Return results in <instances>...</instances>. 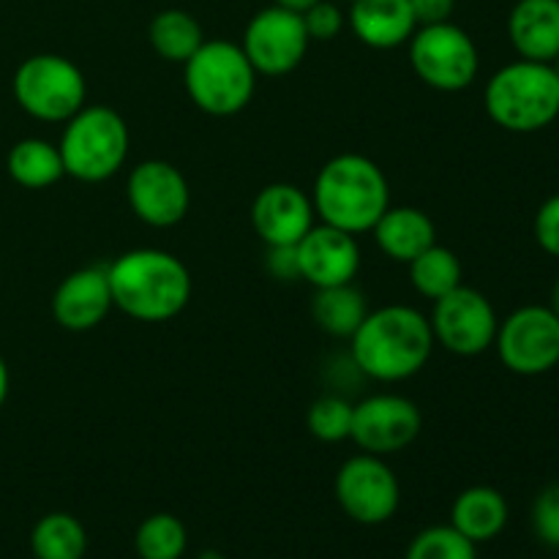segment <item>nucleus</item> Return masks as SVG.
<instances>
[{
	"label": "nucleus",
	"mask_w": 559,
	"mask_h": 559,
	"mask_svg": "<svg viewBox=\"0 0 559 559\" xmlns=\"http://www.w3.org/2000/svg\"><path fill=\"white\" fill-rule=\"evenodd\" d=\"M349 342L355 369L377 382L409 380L424 371L435 349L429 317L402 304L369 311Z\"/></svg>",
	"instance_id": "1"
},
{
	"label": "nucleus",
	"mask_w": 559,
	"mask_h": 559,
	"mask_svg": "<svg viewBox=\"0 0 559 559\" xmlns=\"http://www.w3.org/2000/svg\"><path fill=\"white\" fill-rule=\"evenodd\" d=\"M115 309L136 322H167L191 300V273L175 254L134 249L107 265Z\"/></svg>",
	"instance_id": "2"
},
{
	"label": "nucleus",
	"mask_w": 559,
	"mask_h": 559,
	"mask_svg": "<svg viewBox=\"0 0 559 559\" xmlns=\"http://www.w3.org/2000/svg\"><path fill=\"white\" fill-rule=\"evenodd\" d=\"M314 213L322 224L360 235L374 229L391 207V186L385 173L360 153H342L320 169L311 189Z\"/></svg>",
	"instance_id": "3"
},
{
	"label": "nucleus",
	"mask_w": 559,
	"mask_h": 559,
	"mask_svg": "<svg viewBox=\"0 0 559 559\" xmlns=\"http://www.w3.org/2000/svg\"><path fill=\"white\" fill-rule=\"evenodd\" d=\"M484 107L491 123L511 134H535L559 118V76L551 63L513 60L486 82Z\"/></svg>",
	"instance_id": "4"
},
{
	"label": "nucleus",
	"mask_w": 559,
	"mask_h": 559,
	"mask_svg": "<svg viewBox=\"0 0 559 559\" xmlns=\"http://www.w3.org/2000/svg\"><path fill=\"white\" fill-rule=\"evenodd\" d=\"M186 93L202 112L229 118L249 107L257 91V71L240 44L227 38L205 41L183 63Z\"/></svg>",
	"instance_id": "5"
},
{
	"label": "nucleus",
	"mask_w": 559,
	"mask_h": 559,
	"mask_svg": "<svg viewBox=\"0 0 559 559\" xmlns=\"http://www.w3.org/2000/svg\"><path fill=\"white\" fill-rule=\"evenodd\" d=\"M129 145L131 134L123 115L104 104H93L66 120L58 151L69 178L82 183H102L123 169Z\"/></svg>",
	"instance_id": "6"
},
{
	"label": "nucleus",
	"mask_w": 559,
	"mask_h": 559,
	"mask_svg": "<svg viewBox=\"0 0 559 559\" xmlns=\"http://www.w3.org/2000/svg\"><path fill=\"white\" fill-rule=\"evenodd\" d=\"M11 87L16 104L44 123H66L85 107L87 98V82L80 66L52 52L22 60Z\"/></svg>",
	"instance_id": "7"
},
{
	"label": "nucleus",
	"mask_w": 559,
	"mask_h": 559,
	"mask_svg": "<svg viewBox=\"0 0 559 559\" xmlns=\"http://www.w3.org/2000/svg\"><path fill=\"white\" fill-rule=\"evenodd\" d=\"M409 63L424 85L442 93L467 91L480 69L473 36L453 22L424 25L409 38Z\"/></svg>",
	"instance_id": "8"
},
{
	"label": "nucleus",
	"mask_w": 559,
	"mask_h": 559,
	"mask_svg": "<svg viewBox=\"0 0 559 559\" xmlns=\"http://www.w3.org/2000/svg\"><path fill=\"white\" fill-rule=\"evenodd\" d=\"M333 495L344 516L364 527H377L396 516L402 486L385 459L374 453H360L338 467Z\"/></svg>",
	"instance_id": "9"
},
{
	"label": "nucleus",
	"mask_w": 559,
	"mask_h": 559,
	"mask_svg": "<svg viewBox=\"0 0 559 559\" xmlns=\"http://www.w3.org/2000/svg\"><path fill=\"white\" fill-rule=\"evenodd\" d=\"M495 347L513 374H546L559 366V317L549 306H522L500 320Z\"/></svg>",
	"instance_id": "10"
},
{
	"label": "nucleus",
	"mask_w": 559,
	"mask_h": 559,
	"mask_svg": "<svg viewBox=\"0 0 559 559\" xmlns=\"http://www.w3.org/2000/svg\"><path fill=\"white\" fill-rule=\"evenodd\" d=\"M429 325L435 344L459 358H475L495 347L500 320L484 293L462 284L453 293L435 300Z\"/></svg>",
	"instance_id": "11"
},
{
	"label": "nucleus",
	"mask_w": 559,
	"mask_h": 559,
	"mask_svg": "<svg viewBox=\"0 0 559 559\" xmlns=\"http://www.w3.org/2000/svg\"><path fill=\"white\" fill-rule=\"evenodd\" d=\"M309 44L304 16L273 3L251 16L240 47L257 74L284 76L304 63Z\"/></svg>",
	"instance_id": "12"
},
{
	"label": "nucleus",
	"mask_w": 559,
	"mask_h": 559,
	"mask_svg": "<svg viewBox=\"0 0 559 559\" xmlns=\"http://www.w3.org/2000/svg\"><path fill=\"white\" fill-rule=\"evenodd\" d=\"M424 429L418 404L396 393H377L353 404V429L349 440L364 453L391 456L413 445Z\"/></svg>",
	"instance_id": "13"
},
{
	"label": "nucleus",
	"mask_w": 559,
	"mask_h": 559,
	"mask_svg": "<svg viewBox=\"0 0 559 559\" xmlns=\"http://www.w3.org/2000/svg\"><path fill=\"white\" fill-rule=\"evenodd\" d=\"M126 200L142 224L156 229L175 227L191 207V189L186 175L164 158L136 164L126 180Z\"/></svg>",
	"instance_id": "14"
},
{
	"label": "nucleus",
	"mask_w": 559,
	"mask_h": 559,
	"mask_svg": "<svg viewBox=\"0 0 559 559\" xmlns=\"http://www.w3.org/2000/svg\"><path fill=\"white\" fill-rule=\"evenodd\" d=\"M298 273L314 289L353 284L360 267V249L355 235L331 224H314L298 246Z\"/></svg>",
	"instance_id": "15"
},
{
	"label": "nucleus",
	"mask_w": 559,
	"mask_h": 559,
	"mask_svg": "<svg viewBox=\"0 0 559 559\" xmlns=\"http://www.w3.org/2000/svg\"><path fill=\"white\" fill-rule=\"evenodd\" d=\"M314 202L293 183H271L251 202V224L265 246H298L314 227Z\"/></svg>",
	"instance_id": "16"
},
{
	"label": "nucleus",
	"mask_w": 559,
	"mask_h": 559,
	"mask_svg": "<svg viewBox=\"0 0 559 559\" xmlns=\"http://www.w3.org/2000/svg\"><path fill=\"white\" fill-rule=\"evenodd\" d=\"M115 309L107 267L91 265L69 273L52 295V317L60 328L74 333L93 331Z\"/></svg>",
	"instance_id": "17"
},
{
	"label": "nucleus",
	"mask_w": 559,
	"mask_h": 559,
	"mask_svg": "<svg viewBox=\"0 0 559 559\" xmlns=\"http://www.w3.org/2000/svg\"><path fill=\"white\" fill-rule=\"evenodd\" d=\"M508 38L522 60L555 63L559 55V0H519L508 14Z\"/></svg>",
	"instance_id": "18"
},
{
	"label": "nucleus",
	"mask_w": 559,
	"mask_h": 559,
	"mask_svg": "<svg viewBox=\"0 0 559 559\" xmlns=\"http://www.w3.org/2000/svg\"><path fill=\"white\" fill-rule=\"evenodd\" d=\"M347 20L355 38L371 49H396L418 31L409 0H355Z\"/></svg>",
	"instance_id": "19"
},
{
	"label": "nucleus",
	"mask_w": 559,
	"mask_h": 559,
	"mask_svg": "<svg viewBox=\"0 0 559 559\" xmlns=\"http://www.w3.org/2000/svg\"><path fill=\"white\" fill-rule=\"evenodd\" d=\"M371 233H374L382 254L391 257L393 262H404V265H409L420 251L437 243L435 222L420 207H388Z\"/></svg>",
	"instance_id": "20"
},
{
	"label": "nucleus",
	"mask_w": 559,
	"mask_h": 559,
	"mask_svg": "<svg viewBox=\"0 0 559 559\" xmlns=\"http://www.w3.org/2000/svg\"><path fill=\"white\" fill-rule=\"evenodd\" d=\"M511 508L502 491L491 486H469L453 500L451 508V527L462 533L464 538L478 544H489L502 530L508 527Z\"/></svg>",
	"instance_id": "21"
},
{
	"label": "nucleus",
	"mask_w": 559,
	"mask_h": 559,
	"mask_svg": "<svg viewBox=\"0 0 559 559\" xmlns=\"http://www.w3.org/2000/svg\"><path fill=\"white\" fill-rule=\"evenodd\" d=\"M366 314H369V304L355 284L322 287L311 300V320L333 338H353Z\"/></svg>",
	"instance_id": "22"
},
{
	"label": "nucleus",
	"mask_w": 559,
	"mask_h": 559,
	"mask_svg": "<svg viewBox=\"0 0 559 559\" xmlns=\"http://www.w3.org/2000/svg\"><path fill=\"white\" fill-rule=\"evenodd\" d=\"M5 169L22 189H49L66 175L58 145L38 140V136H27V140L11 145L9 156H5Z\"/></svg>",
	"instance_id": "23"
},
{
	"label": "nucleus",
	"mask_w": 559,
	"mask_h": 559,
	"mask_svg": "<svg viewBox=\"0 0 559 559\" xmlns=\"http://www.w3.org/2000/svg\"><path fill=\"white\" fill-rule=\"evenodd\" d=\"M147 41H151L153 52L169 63H186L197 49L205 44L202 27L189 11L167 9L158 11L147 27Z\"/></svg>",
	"instance_id": "24"
},
{
	"label": "nucleus",
	"mask_w": 559,
	"mask_h": 559,
	"mask_svg": "<svg viewBox=\"0 0 559 559\" xmlns=\"http://www.w3.org/2000/svg\"><path fill=\"white\" fill-rule=\"evenodd\" d=\"M31 551L36 559H85L87 533L71 513H47L33 524Z\"/></svg>",
	"instance_id": "25"
},
{
	"label": "nucleus",
	"mask_w": 559,
	"mask_h": 559,
	"mask_svg": "<svg viewBox=\"0 0 559 559\" xmlns=\"http://www.w3.org/2000/svg\"><path fill=\"white\" fill-rule=\"evenodd\" d=\"M462 276L464 271L456 251L440 243L429 246L409 262V282H413L415 293L429 300H440L442 295L462 287Z\"/></svg>",
	"instance_id": "26"
},
{
	"label": "nucleus",
	"mask_w": 559,
	"mask_h": 559,
	"mask_svg": "<svg viewBox=\"0 0 559 559\" xmlns=\"http://www.w3.org/2000/svg\"><path fill=\"white\" fill-rule=\"evenodd\" d=\"M134 549L140 559H183L189 549L186 524L173 513H153L136 527Z\"/></svg>",
	"instance_id": "27"
},
{
	"label": "nucleus",
	"mask_w": 559,
	"mask_h": 559,
	"mask_svg": "<svg viewBox=\"0 0 559 559\" xmlns=\"http://www.w3.org/2000/svg\"><path fill=\"white\" fill-rule=\"evenodd\" d=\"M404 559H478V546L464 538L451 524L426 527L409 540Z\"/></svg>",
	"instance_id": "28"
},
{
	"label": "nucleus",
	"mask_w": 559,
	"mask_h": 559,
	"mask_svg": "<svg viewBox=\"0 0 559 559\" xmlns=\"http://www.w3.org/2000/svg\"><path fill=\"white\" fill-rule=\"evenodd\" d=\"M306 426H309L314 440L328 442V445L349 440V429H353V404L342 396H320L309 407Z\"/></svg>",
	"instance_id": "29"
},
{
	"label": "nucleus",
	"mask_w": 559,
	"mask_h": 559,
	"mask_svg": "<svg viewBox=\"0 0 559 559\" xmlns=\"http://www.w3.org/2000/svg\"><path fill=\"white\" fill-rule=\"evenodd\" d=\"M533 530L540 544L559 549V484L546 486L533 502Z\"/></svg>",
	"instance_id": "30"
},
{
	"label": "nucleus",
	"mask_w": 559,
	"mask_h": 559,
	"mask_svg": "<svg viewBox=\"0 0 559 559\" xmlns=\"http://www.w3.org/2000/svg\"><path fill=\"white\" fill-rule=\"evenodd\" d=\"M300 16H304L306 33H309L311 41H333L344 27V11L331 0H320Z\"/></svg>",
	"instance_id": "31"
},
{
	"label": "nucleus",
	"mask_w": 559,
	"mask_h": 559,
	"mask_svg": "<svg viewBox=\"0 0 559 559\" xmlns=\"http://www.w3.org/2000/svg\"><path fill=\"white\" fill-rule=\"evenodd\" d=\"M535 240L546 254L559 257V194L549 197L535 213Z\"/></svg>",
	"instance_id": "32"
},
{
	"label": "nucleus",
	"mask_w": 559,
	"mask_h": 559,
	"mask_svg": "<svg viewBox=\"0 0 559 559\" xmlns=\"http://www.w3.org/2000/svg\"><path fill=\"white\" fill-rule=\"evenodd\" d=\"M267 273L273 278H282V282L300 278L295 246H267Z\"/></svg>",
	"instance_id": "33"
},
{
	"label": "nucleus",
	"mask_w": 559,
	"mask_h": 559,
	"mask_svg": "<svg viewBox=\"0 0 559 559\" xmlns=\"http://www.w3.org/2000/svg\"><path fill=\"white\" fill-rule=\"evenodd\" d=\"M409 9H413L418 27L440 25V22H451L456 0H409Z\"/></svg>",
	"instance_id": "34"
},
{
	"label": "nucleus",
	"mask_w": 559,
	"mask_h": 559,
	"mask_svg": "<svg viewBox=\"0 0 559 559\" xmlns=\"http://www.w3.org/2000/svg\"><path fill=\"white\" fill-rule=\"evenodd\" d=\"M276 5H282V9H289V11H298V14H304L306 9H311L314 3H320V0H273Z\"/></svg>",
	"instance_id": "35"
},
{
	"label": "nucleus",
	"mask_w": 559,
	"mask_h": 559,
	"mask_svg": "<svg viewBox=\"0 0 559 559\" xmlns=\"http://www.w3.org/2000/svg\"><path fill=\"white\" fill-rule=\"evenodd\" d=\"M5 396H9V366L0 358V407H3Z\"/></svg>",
	"instance_id": "36"
},
{
	"label": "nucleus",
	"mask_w": 559,
	"mask_h": 559,
	"mask_svg": "<svg viewBox=\"0 0 559 559\" xmlns=\"http://www.w3.org/2000/svg\"><path fill=\"white\" fill-rule=\"evenodd\" d=\"M549 309L555 311V314L559 317V278H557L555 289H551V304H549Z\"/></svg>",
	"instance_id": "37"
},
{
	"label": "nucleus",
	"mask_w": 559,
	"mask_h": 559,
	"mask_svg": "<svg viewBox=\"0 0 559 559\" xmlns=\"http://www.w3.org/2000/svg\"><path fill=\"white\" fill-rule=\"evenodd\" d=\"M197 559H227V557H224L222 551H216V549H205Z\"/></svg>",
	"instance_id": "38"
},
{
	"label": "nucleus",
	"mask_w": 559,
	"mask_h": 559,
	"mask_svg": "<svg viewBox=\"0 0 559 559\" xmlns=\"http://www.w3.org/2000/svg\"><path fill=\"white\" fill-rule=\"evenodd\" d=\"M551 66H555V71H557V76H559V55H557V58H555V63H551Z\"/></svg>",
	"instance_id": "39"
},
{
	"label": "nucleus",
	"mask_w": 559,
	"mask_h": 559,
	"mask_svg": "<svg viewBox=\"0 0 559 559\" xmlns=\"http://www.w3.org/2000/svg\"><path fill=\"white\" fill-rule=\"evenodd\" d=\"M347 3H355V0H347Z\"/></svg>",
	"instance_id": "40"
}]
</instances>
